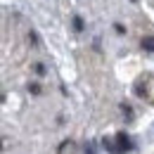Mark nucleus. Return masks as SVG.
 <instances>
[{
	"mask_svg": "<svg viewBox=\"0 0 154 154\" xmlns=\"http://www.w3.org/2000/svg\"><path fill=\"white\" fill-rule=\"evenodd\" d=\"M140 45H142V50H147V52H154V36H145Z\"/></svg>",
	"mask_w": 154,
	"mask_h": 154,
	"instance_id": "f03ea898",
	"label": "nucleus"
},
{
	"mask_svg": "<svg viewBox=\"0 0 154 154\" xmlns=\"http://www.w3.org/2000/svg\"><path fill=\"white\" fill-rule=\"evenodd\" d=\"M74 29H76V31H83V19H81V17H74Z\"/></svg>",
	"mask_w": 154,
	"mask_h": 154,
	"instance_id": "7ed1b4c3",
	"label": "nucleus"
},
{
	"mask_svg": "<svg viewBox=\"0 0 154 154\" xmlns=\"http://www.w3.org/2000/svg\"><path fill=\"white\" fill-rule=\"evenodd\" d=\"M29 90H31L33 95H38V93H40V85H36V83H33V85H29Z\"/></svg>",
	"mask_w": 154,
	"mask_h": 154,
	"instance_id": "20e7f679",
	"label": "nucleus"
},
{
	"mask_svg": "<svg viewBox=\"0 0 154 154\" xmlns=\"http://www.w3.org/2000/svg\"><path fill=\"white\" fill-rule=\"evenodd\" d=\"M133 149V142L126 133H119L116 135V154H123V152H131Z\"/></svg>",
	"mask_w": 154,
	"mask_h": 154,
	"instance_id": "f257e3e1",
	"label": "nucleus"
}]
</instances>
